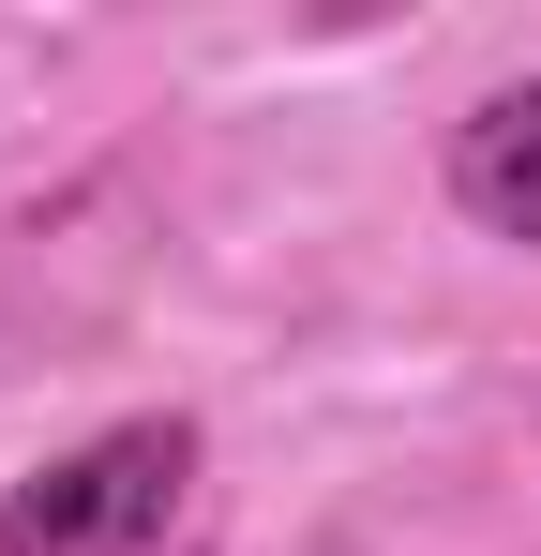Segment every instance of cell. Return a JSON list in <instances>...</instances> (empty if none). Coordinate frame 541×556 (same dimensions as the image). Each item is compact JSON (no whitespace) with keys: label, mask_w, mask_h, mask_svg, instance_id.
Wrapping results in <instances>:
<instances>
[{"label":"cell","mask_w":541,"mask_h":556,"mask_svg":"<svg viewBox=\"0 0 541 556\" xmlns=\"http://www.w3.org/2000/svg\"><path fill=\"white\" fill-rule=\"evenodd\" d=\"M451 211H466L481 241L541 256V76H512V91H481L451 121Z\"/></svg>","instance_id":"obj_2"},{"label":"cell","mask_w":541,"mask_h":556,"mask_svg":"<svg viewBox=\"0 0 541 556\" xmlns=\"http://www.w3.org/2000/svg\"><path fill=\"white\" fill-rule=\"evenodd\" d=\"M180 481H196V421H105L90 452L30 466L0 496V556H151L180 527Z\"/></svg>","instance_id":"obj_1"}]
</instances>
